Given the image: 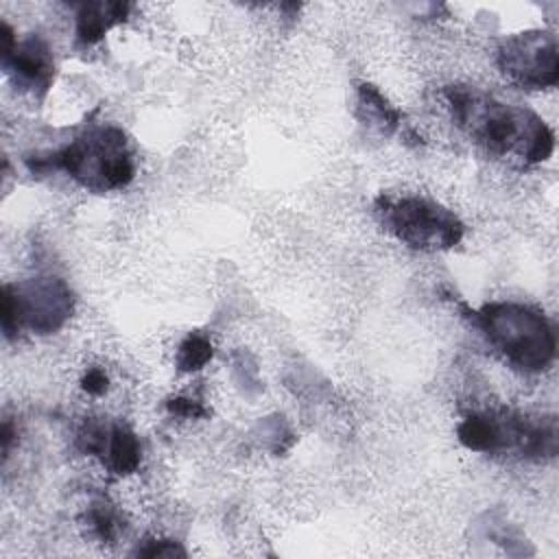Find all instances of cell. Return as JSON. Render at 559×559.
Here are the masks:
<instances>
[{"label": "cell", "instance_id": "6da1fadb", "mask_svg": "<svg viewBox=\"0 0 559 559\" xmlns=\"http://www.w3.org/2000/svg\"><path fill=\"white\" fill-rule=\"evenodd\" d=\"M445 103L456 127L485 153L533 166L555 151L552 129L531 109L509 105L472 85H448Z\"/></svg>", "mask_w": 559, "mask_h": 559}, {"label": "cell", "instance_id": "7a4b0ae2", "mask_svg": "<svg viewBox=\"0 0 559 559\" xmlns=\"http://www.w3.org/2000/svg\"><path fill=\"white\" fill-rule=\"evenodd\" d=\"M31 173L63 170L90 192H111L127 188L135 177V162L129 140L118 127H94L83 131L63 148L48 155L26 157Z\"/></svg>", "mask_w": 559, "mask_h": 559}, {"label": "cell", "instance_id": "3957f363", "mask_svg": "<svg viewBox=\"0 0 559 559\" xmlns=\"http://www.w3.org/2000/svg\"><path fill=\"white\" fill-rule=\"evenodd\" d=\"M489 345L518 371L539 373L557 354L550 321L535 308L513 301H491L474 312Z\"/></svg>", "mask_w": 559, "mask_h": 559}, {"label": "cell", "instance_id": "277c9868", "mask_svg": "<svg viewBox=\"0 0 559 559\" xmlns=\"http://www.w3.org/2000/svg\"><path fill=\"white\" fill-rule=\"evenodd\" d=\"M459 443L472 452L552 459L559 450V428L552 415L472 413L456 426Z\"/></svg>", "mask_w": 559, "mask_h": 559}, {"label": "cell", "instance_id": "5b68a950", "mask_svg": "<svg viewBox=\"0 0 559 559\" xmlns=\"http://www.w3.org/2000/svg\"><path fill=\"white\" fill-rule=\"evenodd\" d=\"M378 223L402 245L419 251H445L463 240L465 225L445 205L426 197H389L373 203Z\"/></svg>", "mask_w": 559, "mask_h": 559}, {"label": "cell", "instance_id": "8992f818", "mask_svg": "<svg viewBox=\"0 0 559 559\" xmlns=\"http://www.w3.org/2000/svg\"><path fill=\"white\" fill-rule=\"evenodd\" d=\"M74 312V293L55 275H39L17 284H4L0 293V325L7 338L26 330L55 334Z\"/></svg>", "mask_w": 559, "mask_h": 559}, {"label": "cell", "instance_id": "52a82bcc", "mask_svg": "<svg viewBox=\"0 0 559 559\" xmlns=\"http://www.w3.org/2000/svg\"><path fill=\"white\" fill-rule=\"evenodd\" d=\"M498 70L522 90H546L559 81L557 39L548 31H524L507 37L496 52Z\"/></svg>", "mask_w": 559, "mask_h": 559}, {"label": "cell", "instance_id": "ba28073f", "mask_svg": "<svg viewBox=\"0 0 559 559\" xmlns=\"http://www.w3.org/2000/svg\"><path fill=\"white\" fill-rule=\"evenodd\" d=\"M76 448L103 461V465L118 474H133L142 461V445L138 435L120 421L87 419L76 432Z\"/></svg>", "mask_w": 559, "mask_h": 559}, {"label": "cell", "instance_id": "9c48e42d", "mask_svg": "<svg viewBox=\"0 0 559 559\" xmlns=\"http://www.w3.org/2000/svg\"><path fill=\"white\" fill-rule=\"evenodd\" d=\"M2 68L17 87L33 94H46L55 79V57L39 37L17 39L11 26L2 24Z\"/></svg>", "mask_w": 559, "mask_h": 559}, {"label": "cell", "instance_id": "30bf717a", "mask_svg": "<svg viewBox=\"0 0 559 559\" xmlns=\"http://www.w3.org/2000/svg\"><path fill=\"white\" fill-rule=\"evenodd\" d=\"M129 9L127 2H83L74 17L76 41L83 48L98 44L114 26L127 20Z\"/></svg>", "mask_w": 559, "mask_h": 559}, {"label": "cell", "instance_id": "8fae6325", "mask_svg": "<svg viewBox=\"0 0 559 559\" xmlns=\"http://www.w3.org/2000/svg\"><path fill=\"white\" fill-rule=\"evenodd\" d=\"M358 118L369 124L371 129L389 135L393 133L400 122L402 114L389 103V98L373 85V83H358Z\"/></svg>", "mask_w": 559, "mask_h": 559}, {"label": "cell", "instance_id": "7c38bea8", "mask_svg": "<svg viewBox=\"0 0 559 559\" xmlns=\"http://www.w3.org/2000/svg\"><path fill=\"white\" fill-rule=\"evenodd\" d=\"M212 354H214V347L210 338L199 332H190L177 347L175 365L181 373H192L203 369L212 360Z\"/></svg>", "mask_w": 559, "mask_h": 559}, {"label": "cell", "instance_id": "4fadbf2b", "mask_svg": "<svg viewBox=\"0 0 559 559\" xmlns=\"http://www.w3.org/2000/svg\"><path fill=\"white\" fill-rule=\"evenodd\" d=\"M85 522H87L92 535L98 537L100 542H114L118 531H120V520H118L116 511L107 502H103V500L92 502L87 507Z\"/></svg>", "mask_w": 559, "mask_h": 559}, {"label": "cell", "instance_id": "5bb4252c", "mask_svg": "<svg viewBox=\"0 0 559 559\" xmlns=\"http://www.w3.org/2000/svg\"><path fill=\"white\" fill-rule=\"evenodd\" d=\"M138 557H148V559H155V557H164V559H175V557H186V548L175 542V539H144L142 546L135 548Z\"/></svg>", "mask_w": 559, "mask_h": 559}, {"label": "cell", "instance_id": "9a60e30c", "mask_svg": "<svg viewBox=\"0 0 559 559\" xmlns=\"http://www.w3.org/2000/svg\"><path fill=\"white\" fill-rule=\"evenodd\" d=\"M166 411L183 419H201L210 415V411L199 400H190V397H170L166 402Z\"/></svg>", "mask_w": 559, "mask_h": 559}, {"label": "cell", "instance_id": "2e32d148", "mask_svg": "<svg viewBox=\"0 0 559 559\" xmlns=\"http://www.w3.org/2000/svg\"><path fill=\"white\" fill-rule=\"evenodd\" d=\"M81 386L87 395H103L109 386V378L100 367H90L81 378Z\"/></svg>", "mask_w": 559, "mask_h": 559}, {"label": "cell", "instance_id": "e0dca14e", "mask_svg": "<svg viewBox=\"0 0 559 559\" xmlns=\"http://www.w3.org/2000/svg\"><path fill=\"white\" fill-rule=\"evenodd\" d=\"M11 437H13V428H11V421L7 419L2 424V452H4V459L9 456V448H11Z\"/></svg>", "mask_w": 559, "mask_h": 559}]
</instances>
